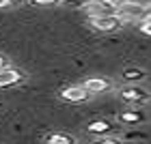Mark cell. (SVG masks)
Masks as SVG:
<instances>
[{
  "instance_id": "obj_3",
  "label": "cell",
  "mask_w": 151,
  "mask_h": 144,
  "mask_svg": "<svg viewBox=\"0 0 151 144\" xmlns=\"http://www.w3.org/2000/svg\"><path fill=\"white\" fill-rule=\"evenodd\" d=\"M123 19L119 15H108V17H93L91 19V26L95 30H101V32H110V30H116L121 26Z\"/></svg>"
},
{
  "instance_id": "obj_8",
  "label": "cell",
  "mask_w": 151,
  "mask_h": 144,
  "mask_svg": "<svg viewBox=\"0 0 151 144\" xmlns=\"http://www.w3.org/2000/svg\"><path fill=\"white\" fill-rule=\"evenodd\" d=\"M45 142L47 144H73V140L65 133H52V135H47Z\"/></svg>"
},
{
  "instance_id": "obj_16",
  "label": "cell",
  "mask_w": 151,
  "mask_h": 144,
  "mask_svg": "<svg viewBox=\"0 0 151 144\" xmlns=\"http://www.w3.org/2000/svg\"><path fill=\"white\" fill-rule=\"evenodd\" d=\"M4 67H6V65H4V58H2V56H0V71H2V69H4Z\"/></svg>"
},
{
  "instance_id": "obj_4",
  "label": "cell",
  "mask_w": 151,
  "mask_h": 144,
  "mask_svg": "<svg viewBox=\"0 0 151 144\" xmlns=\"http://www.w3.org/2000/svg\"><path fill=\"white\" fill-rule=\"evenodd\" d=\"M88 93L84 86H67L63 93H60V97L65 101H71V103H80V101H86L88 99Z\"/></svg>"
},
{
  "instance_id": "obj_9",
  "label": "cell",
  "mask_w": 151,
  "mask_h": 144,
  "mask_svg": "<svg viewBox=\"0 0 151 144\" xmlns=\"http://www.w3.org/2000/svg\"><path fill=\"white\" fill-rule=\"evenodd\" d=\"M108 123L106 120H95V123H91V125H88V131L91 133H104V131H108Z\"/></svg>"
},
{
  "instance_id": "obj_11",
  "label": "cell",
  "mask_w": 151,
  "mask_h": 144,
  "mask_svg": "<svg viewBox=\"0 0 151 144\" xmlns=\"http://www.w3.org/2000/svg\"><path fill=\"white\" fill-rule=\"evenodd\" d=\"M93 144H121V140H116V138H99Z\"/></svg>"
},
{
  "instance_id": "obj_2",
  "label": "cell",
  "mask_w": 151,
  "mask_h": 144,
  "mask_svg": "<svg viewBox=\"0 0 151 144\" xmlns=\"http://www.w3.org/2000/svg\"><path fill=\"white\" fill-rule=\"evenodd\" d=\"M84 11L88 19L93 17H108V15H119V2L108 0V2H86Z\"/></svg>"
},
{
  "instance_id": "obj_1",
  "label": "cell",
  "mask_w": 151,
  "mask_h": 144,
  "mask_svg": "<svg viewBox=\"0 0 151 144\" xmlns=\"http://www.w3.org/2000/svg\"><path fill=\"white\" fill-rule=\"evenodd\" d=\"M149 11H151V6L142 4V2H136V0H125V2H119V17L123 19V22L142 24V22H147Z\"/></svg>"
},
{
  "instance_id": "obj_14",
  "label": "cell",
  "mask_w": 151,
  "mask_h": 144,
  "mask_svg": "<svg viewBox=\"0 0 151 144\" xmlns=\"http://www.w3.org/2000/svg\"><path fill=\"white\" fill-rule=\"evenodd\" d=\"M140 30L145 32L147 37H151V22H142V24H140Z\"/></svg>"
},
{
  "instance_id": "obj_10",
  "label": "cell",
  "mask_w": 151,
  "mask_h": 144,
  "mask_svg": "<svg viewBox=\"0 0 151 144\" xmlns=\"http://www.w3.org/2000/svg\"><path fill=\"white\" fill-rule=\"evenodd\" d=\"M123 120H127V123H138V120H140V114H134V112H125V114H123Z\"/></svg>"
},
{
  "instance_id": "obj_15",
  "label": "cell",
  "mask_w": 151,
  "mask_h": 144,
  "mask_svg": "<svg viewBox=\"0 0 151 144\" xmlns=\"http://www.w3.org/2000/svg\"><path fill=\"white\" fill-rule=\"evenodd\" d=\"M11 0H0V9H4V6H9Z\"/></svg>"
},
{
  "instance_id": "obj_12",
  "label": "cell",
  "mask_w": 151,
  "mask_h": 144,
  "mask_svg": "<svg viewBox=\"0 0 151 144\" xmlns=\"http://www.w3.org/2000/svg\"><path fill=\"white\" fill-rule=\"evenodd\" d=\"M125 80H142V71H125Z\"/></svg>"
},
{
  "instance_id": "obj_17",
  "label": "cell",
  "mask_w": 151,
  "mask_h": 144,
  "mask_svg": "<svg viewBox=\"0 0 151 144\" xmlns=\"http://www.w3.org/2000/svg\"><path fill=\"white\" fill-rule=\"evenodd\" d=\"M86 2H108V0H86Z\"/></svg>"
},
{
  "instance_id": "obj_13",
  "label": "cell",
  "mask_w": 151,
  "mask_h": 144,
  "mask_svg": "<svg viewBox=\"0 0 151 144\" xmlns=\"http://www.w3.org/2000/svg\"><path fill=\"white\" fill-rule=\"evenodd\" d=\"M35 4H39V6H54V4H58L60 0H32Z\"/></svg>"
},
{
  "instance_id": "obj_6",
  "label": "cell",
  "mask_w": 151,
  "mask_h": 144,
  "mask_svg": "<svg viewBox=\"0 0 151 144\" xmlns=\"http://www.w3.org/2000/svg\"><path fill=\"white\" fill-rule=\"evenodd\" d=\"M84 88L88 93H106V91H110V82L104 78H88L84 82Z\"/></svg>"
},
{
  "instance_id": "obj_5",
  "label": "cell",
  "mask_w": 151,
  "mask_h": 144,
  "mask_svg": "<svg viewBox=\"0 0 151 144\" xmlns=\"http://www.w3.org/2000/svg\"><path fill=\"white\" fill-rule=\"evenodd\" d=\"M121 95H123V99H125V101H132V103H147V101H149L147 91H142V88H136V86L125 88Z\"/></svg>"
},
{
  "instance_id": "obj_7",
  "label": "cell",
  "mask_w": 151,
  "mask_h": 144,
  "mask_svg": "<svg viewBox=\"0 0 151 144\" xmlns=\"http://www.w3.org/2000/svg\"><path fill=\"white\" fill-rule=\"evenodd\" d=\"M19 80H22V73L17 69L4 67V69L0 71V86H13V84H17Z\"/></svg>"
}]
</instances>
